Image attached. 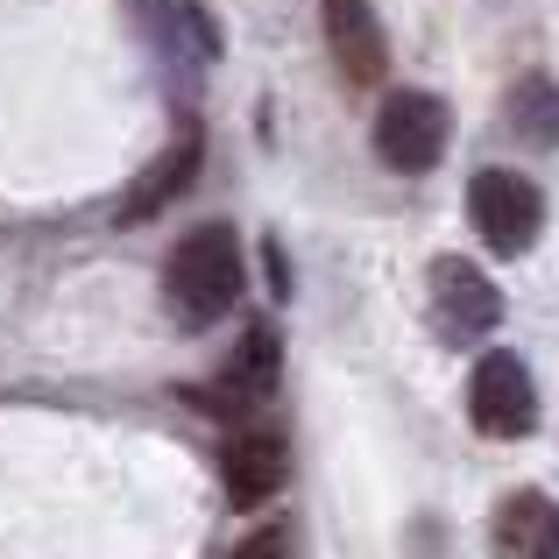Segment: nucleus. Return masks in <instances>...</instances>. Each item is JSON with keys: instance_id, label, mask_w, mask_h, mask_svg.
Listing matches in <instances>:
<instances>
[{"instance_id": "2", "label": "nucleus", "mask_w": 559, "mask_h": 559, "mask_svg": "<svg viewBox=\"0 0 559 559\" xmlns=\"http://www.w3.org/2000/svg\"><path fill=\"white\" fill-rule=\"evenodd\" d=\"M447 135H453V114L425 85H404V93H390L376 107V156L390 170H404V178H425L447 156Z\"/></svg>"}, {"instance_id": "1", "label": "nucleus", "mask_w": 559, "mask_h": 559, "mask_svg": "<svg viewBox=\"0 0 559 559\" xmlns=\"http://www.w3.org/2000/svg\"><path fill=\"white\" fill-rule=\"evenodd\" d=\"M241 241H234L227 219H205V227H191L178 248H170V270H164V298L170 312H178V326L205 333L213 319H227L234 305H241Z\"/></svg>"}, {"instance_id": "8", "label": "nucleus", "mask_w": 559, "mask_h": 559, "mask_svg": "<svg viewBox=\"0 0 559 559\" xmlns=\"http://www.w3.org/2000/svg\"><path fill=\"white\" fill-rule=\"evenodd\" d=\"M219 481H227V496L241 510L270 503V496L290 481V447L276 432H262V425H248V432H234L227 447H219Z\"/></svg>"}, {"instance_id": "9", "label": "nucleus", "mask_w": 559, "mask_h": 559, "mask_svg": "<svg viewBox=\"0 0 559 559\" xmlns=\"http://www.w3.org/2000/svg\"><path fill=\"white\" fill-rule=\"evenodd\" d=\"M496 559H559V503L546 489H510L489 518Z\"/></svg>"}, {"instance_id": "12", "label": "nucleus", "mask_w": 559, "mask_h": 559, "mask_svg": "<svg viewBox=\"0 0 559 559\" xmlns=\"http://www.w3.org/2000/svg\"><path fill=\"white\" fill-rule=\"evenodd\" d=\"M503 121H510V135L532 142V150H559V85L546 79V71L518 79L510 99H503Z\"/></svg>"}, {"instance_id": "11", "label": "nucleus", "mask_w": 559, "mask_h": 559, "mask_svg": "<svg viewBox=\"0 0 559 559\" xmlns=\"http://www.w3.org/2000/svg\"><path fill=\"white\" fill-rule=\"evenodd\" d=\"M135 14L150 22V43L164 57H185V64H213L219 57V36L191 0H135Z\"/></svg>"}, {"instance_id": "3", "label": "nucleus", "mask_w": 559, "mask_h": 559, "mask_svg": "<svg viewBox=\"0 0 559 559\" xmlns=\"http://www.w3.org/2000/svg\"><path fill=\"white\" fill-rule=\"evenodd\" d=\"M276 376H284V341H276L270 326H248V333H241V347L219 361V376L191 390V404H199L205 418L241 425V418H255V411L276 396Z\"/></svg>"}, {"instance_id": "7", "label": "nucleus", "mask_w": 559, "mask_h": 559, "mask_svg": "<svg viewBox=\"0 0 559 559\" xmlns=\"http://www.w3.org/2000/svg\"><path fill=\"white\" fill-rule=\"evenodd\" d=\"M319 22H326V50L341 64L347 85H382L390 71V43H382V22H376V0H319Z\"/></svg>"}, {"instance_id": "10", "label": "nucleus", "mask_w": 559, "mask_h": 559, "mask_svg": "<svg viewBox=\"0 0 559 559\" xmlns=\"http://www.w3.org/2000/svg\"><path fill=\"white\" fill-rule=\"evenodd\" d=\"M199 156H205V142H199V128H185L178 142H170L164 156H156L150 170H142L135 185H128V199H121V227H142V219H156L170 199H185V185L199 178Z\"/></svg>"}, {"instance_id": "4", "label": "nucleus", "mask_w": 559, "mask_h": 559, "mask_svg": "<svg viewBox=\"0 0 559 559\" xmlns=\"http://www.w3.org/2000/svg\"><path fill=\"white\" fill-rule=\"evenodd\" d=\"M467 219H475L489 255H524V248L538 241V227H546V199H538V185L518 178V170H475V185H467Z\"/></svg>"}, {"instance_id": "6", "label": "nucleus", "mask_w": 559, "mask_h": 559, "mask_svg": "<svg viewBox=\"0 0 559 559\" xmlns=\"http://www.w3.org/2000/svg\"><path fill=\"white\" fill-rule=\"evenodd\" d=\"M432 312L453 341H481V333H496V319H503V290L467 255H439L432 262Z\"/></svg>"}, {"instance_id": "5", "label": "nucleus", "mask_w": 559, "mask_h": 559, "mask_svg": "<svg viewBox=\"0 0 559 559\" xmlns=\"http://www.w3.org/2000/svg\"><path fill=\"white\" fill-rule=\"evenodd\" d=\"M467 418L481 439H524L538 425V382L510 347H489L467 376Z\"/></svg>"}, {"instance_id": "13", "label": "nucleus", "mask_w": 559, "mask_h": 559, "mask_svg": "<svg viewBox=\"0 0 559 559\" xmlns=\"http://www.w3.org/2000/svg\"><path fill=\"white\" fill-rule=\"evenodd\" d=\"M234 559H290V538L276 532V524H262V532H248L241 546H234Z\"/></svg>"}]
</instances>
